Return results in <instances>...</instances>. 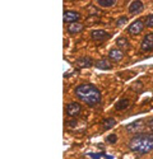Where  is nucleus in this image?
I'll use <instances>...</instances> for the list:
<instances>
[{"label": "nucleus", "mask_w": 153, "mask_h": 159, "mask_svg": "<svg viewBox=\"0 0 153 159\" xmlns=\"http://www.w3.org/2000/svg\"><path fill=\"white\" fill-rule=\"evenodd\" d=\"M105 158H106V159H112V157H111V155H107V154H105Z\"/></svg>", "instance_id": "nucleus-22"}, {"label": "nucleus", "mask_w": 153, "mask_h": 159, "mask_svg": "<svg viewBox=\"0 0 153 159\" xmlns=\"http://www.w3.org/2000/svg\"><path fill=\"white\" fill-rule=\"evenodd\" d=\"M109 59L112 60V61H115V62L121 61L124 59V52L121 50H119V48H112L109 52Z\"/></svg>", "instance_id": "nucleus-9"}, {"label": "nucleus", "mask_w": 153, "mask_h": 159, "mask_svg": "<svg viewBox=\"0 0 153 159\" xmlns=\"http://www.w3.org/2000/svg\"><path fill=\"white\" fill-rule=\"evenodd\" d=\"M146 24H147V27H153V14H151V16L147 17Z\"/></svg>", "instance_id": "nucleus-20"}, {"label": "nucleus", "mask_w": 153, "mask_h": 159, "mask_svg": "<svg viewBox=\"0 0 153 159\" xmlns=\"http://www.w3.org/2000/svg\"><path fill=\"white\" fill-rule=\"evenodd\" d=\"M97 4L100 7H102V8H109V7L115 5V4H116V2H115V0H98Z\"/></svg>", "instance_id": "nucleus-17"}, {"label": "nucleus", "mask_w": 153, "mask_h": 159, "mask_svg": "<svg viewBox=\"0 0 153 159\" xmlns=\"http://www.w3.org/2000/svg\"><path fill=\"white\" fill-rule=\"evenodd\" d=\"M115 124H116V121H115L112 117H107V118H105V120L102 121V129H104V130L112 129L115 126Z\"/></svg>", "instance_id": "nucleus-16"}, {"label": "nucleus", "mask_w": 153, "mask_h": 159, "mask_svg": "<svg viewBox=\"0 0 153 159\" xmlns=\"http://www.w3.org/2000/svg\"><path fill=\"white\" fill-rule=\"evenodd\" d=\"M144 9V5L142 2H138V0H135V2H132L130 5H129V13H132V14H138V13H140Z\"/></svg>", "instance_id": "nucleus-11"}, {"label": "nucleus", "mask_w": 153, "mask_h": 159, "mask_svg": "<svg viewBox=\"0 0 153 159\" xmlns=\"http://www.w3.org/2000/svg\"><path fill=\"white\" fill-rule=\"evenodd\" d=\"M125 23H128V17H125V16L120 17V18L116 20V25H118V27H121V25H124Z\"/></svg>", "instance_id": "nucleus-19"}, {"label": "nucleus", "mask_w": 153, "mask_h": 159, "mask_svg": "<svg viewBox=\"0 0 153 159\" xmlns=\"http://www.w3.org/2000/svg\"><path fill=\"white\" fill-rule=\"evenodd\" d=\"M96 68L101 69V70H110L112 68V65H111V62L107 59H102V60L96 62Z\"/></svg>", "instance_id": "nucleus-14"}, {"label": "nucleus", "mask_w": 153, "mask_h": 159, "mask_svg": "<svg viewBox=\"0 0 153 159\" xmlns=\"http://www.w3.org/2000/svg\"><path fill=\"white\" fill-rule=\"evenodd\" d=\"M82 111V106L79 103H76V102H72L67 106V113L72 117H75V116H78Z\"/></svg>", "instance_id": "nucleus-7"}, {"label": "nucleus", "mask_w": 153, "mask_h": 159, "mask_svg": "<svg viewBox=\"0 0 153 159\" xmlns=\"http://www.w3.org/2000/svg\"><path fill=\"white\" fill-rule=\"evenodd\" d=\"M129 104H130L129 101L123 98V99H120V101H118L116 103H115V108H116L118 111H124V110H126L128 107H129Z\"/></svg>", "instance_id": "nucleus-15"}, {"label": "nucleus", "mask_w": 153, "mask_h": 159, "mask_svg": "<svg viewBox=\"0 0 153 159\" xmlns=\"http://www.w3.org/2000/svg\"><path fill=\"white\" fill-rule=\"evenodd\" d=\"M148 126H149V129L152 130V132H153V117L151 118V120L148 121Z\"/></svg>", "instance_id": "nucleus-21"}, {"label": "nucleus", "mask_w": 153, "mask_h": 159, "mask_svg": "<svg viewBox=\"0 0 153 159\" xmlns=\"http://www.w3.org/2000/svg\"><path fill=\"white\" fill-rule=\"evenodd\" d=\"M91 37L96 42H102V41H105V39L110 38V34L104 30H95L91 32Z\"/></svg>", "instance_id": "nucleus-5"}, {"label": "nucleus", "mask_w": 153, "mask_h": 159, "mask_svg": "<svg viewBox=\"0 0 153 159\" xmlns=\"http://www.w3.org/2000/svg\"><path fill=\"white\" fill-rule=\"evenodd\" d=\"M140 50L143 52H151L153 50V33H148L142 41Z\"/></svg>", "instance_id": "nucleus-3"}, {"label": "nucleus", "mask_w": 153, "mask_h": 159, "mask_svg": "<svg viewBox=\"0 0 153 159\" xmlns=\"http://www.w3.org/2000/svg\"><path fill=\"white\" fill-rule=\"evenodd\" d=\"M129 149L138 154H147L153 150V132L152 134H138L129 141Z\"/></svg>", "instance_id": "nucleus-2"}, {"label": "nucleus", "mask_w": 153, "mask_h": 159, "mask_svg": "<svg viewBox=\"0 0 153 159\" xmlns=\"http://www.w3.org/2000/svg\"><path fill=\"white\" fill-rule=\"evenodd\" d=\"M146 127V121L144 120H138V121H134L129 125H126V131L128 132H140L143 129Z\"/></svg>", "instance_id": "nucleus-4"}, {"label": "nucleus", "mask_w": 153, "mask_h": 159, "mask_svg": "<svg viewBox=\"0 0 153 159\" xmlns=\"http://www.w3.org/2000/svg\"><path fill=\"white\" fill-rule=\"evenodd\" d=\"M144 28V24L142 20H135L130 25H129V28H128V32H129L130 34H139L140 32L143 31Z\"/></svg>", "instance_id": "nucleus-8"}, {"label": "nucleus", "mask_w": 153, "mask_h": 159, "mask_svg": "<svg viewBox=\"0 0 153 159\" xmlns=\"http://www.w3.org/2000/svg\"><path fill=\"white\" fill-rule=\"evenodd\" d=\"M75 96L88 106H97L101 102V92L93 84H81L75 88Z\"/></svg>", "instance_id": "nucleus-1"}, {"label": "nucleus", "mask_w": 153, "mask_h": 159, "mask_svg": "<svg viewBox=\"0 0 153 159\" xmlns=\"http://www.w3.org/2000/svg\"><path fill=\"white\" fill-rule=\"evenodd\" d=\"M116 141H118V136L115 134H111V135H109L106 138V143H109V144H115Z\"/></svg>", "instance_id": "nucleus-18"}, {"label": "nucleus", "mask_w": 153, "mask_h": 159, "mask_svg": "<svg viewBox=\"0 0 153 159\" xmlns=\"http://www.w3.org/2000/svg\"><path fill=\"white\" fill-rule=\"evenodd\" d=\"M84 30V25L82 23H73V24H69L68 25V32L74 34V33H79Z\"/></svg>", "instance_id": "nucleus-13"}, {"label": "nucleus", "mask_w": 153, "mask_h": 159, "mask_svg": "<svg viewBox=\"0 0 153 159\" xmlns=\"http://www.w3.org/2000/svg\"><path fill=\"white\" fill-rule=\"evenodd\" d=\"M76 65H78V68L81 69H86V68H91L93 65V60L89 57V56H82L76 60Z\"/></svg>", "instance_id": "nucleus-10"}, {"label": "nucleus", "mask_w": 153, "mask_h": 159, "mask_svg": "<svg viewBox=\"0 0 153 159\" xmlns=\"http://www.w3.org/2000/svg\"><path fill=\"white\" fill-rule=\"evenodd\" d=\"M116 46H118L119 50H129L130 43H129V41H128L126 37H119L116 39Z\"/></svg>", "instance_id": "nucleus-12"}, {"label": "nucleus", "mask_w": 153, "mask_h": 159, "mask_svg": "<svg viewBox=\"0 0 153 159\" xmlns=\"http://www.w3.org/2000/svg\"><path fill=\"white\" fill-rule=\"evenodd\" d=\"M81 18V14L78 11H74V10H65L64 11V22L65 23H75Z\"/></svg>", "instance_id": "nucleus-6"}]
</instances>
